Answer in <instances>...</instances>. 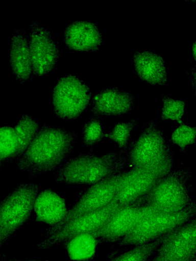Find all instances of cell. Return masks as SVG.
Here are the masks:
<instances>
[{
  "mask_svg": "<svg viewBox=\"0 0 196 261\" xmlns=\"http://www.w3.org/2000/svg\"><path fill=\"white\" fill-rule=\"evenodd\" d=\"M37 261V260H36ZM40 261H50V260H40Z\"/></svg>",
  "mask_w": 196,
  "mask_h": 261,
  "instance_id": "83f0119b",
  "label": "cell"
},
{
  "mask_svg": "<svg viewBox=\"0 0 196 261\" xmlns=\"http://www.w3.org/2000/svg\"><path fill=\"white\" fill-rule=\"evenodd\" d=\"M6 261H36L34 258L31 259H12Z\"/></svg>",
  "mask_w": 196,
  "mask_h": 261,
  "instance_id": "4316f807",
  "label": "cell"
},
{
  "mask_svg": "<svg viewBox=\"0 0 196 261\" xmlns=\"http://www.w3.org/2000/svg\"><path fill=\"white\" fill-rule=\"evenodd\" d=\"M131 169L152 167L174 157L163 132L154 120L150 121L138 138L132 141L125 153Z\"/></svg>",
  "mask_w": 196,
  "mask_h": 261,
  "instance_id": "5b68a950",
  "label": "cell"
},
{
  "mask_svg": "<svg viewBox=\"0 0 196 261\" xmlns=\"http://www.w3.org/2000/svg\"><path fill=\"white\" fill-rule=\"evenodd\" d=\"M91 97L90 89L83 81L73 75L64 76L53 92L54 112L62 119H76L89 106Z\"/></svg>",
  "mask_w": 196,
  "mask_h": 261,
  "instance_id": "ba28073f",
  "label": "cell"
},
{
  "mask_svg": "<svg viewBox=\"0 0 196 261\" xmlns=\"http://www.w3.org/2000/svg\"><path fill=\"white\" fill-rule=\"evenodd\" d=\"M192 177L187 167L172 170L143 195L145 202L161 214L183 210L193 201L190 196L192 186L187 185Z\"/></svg>",
  "mask_w": 196,
  "mask_h": 261,
  "instance_id": "3957f363",
  "label": "cell"
},
{
  "mask_svg": "<svg viewBox=\"0 0 196 261\" xmlns=\"http://www.w3.org/2000/svg\"><path fill=\"white\" fill-rule=\"evenodd\" d=\"M195 136L196 127L188 126L182 122L173 132L170 142L178 145L181 152H185L187 145L195 144Z\"/></svg>",
  "mask_w": 196,
  "mask_h": 261,
  "instance_id": "484cf974",
  "label": "cell"
},
{
  "mask_svg": "<svg viewBox=\"0 0 196 261\" xmlns=\"http://www.w3.org/2000/svg\"><path fill=\"white\" fill-rule=\"evenodd\" d=\"M149 261H196V219L167 233Z\"/></svg>",
  "mask_w": 196,
  "mask_h": 261,
  "instance_id": "8fae6325",
  "label": "cell"
},
{
  "mask_svg": "<svg viewBox=\"0 0 196 261\" xmlns=\"http://www.w3.org/2000/svg\"><path fill=\"white\" fill-rule=\"evenodd\" d=\"M133 59L136 73L142 80L155 86L167 82L165 62L161 56L148 51H135Z\"/></svg>",
  "mask_w": 196,
  "mask_h": 261,
  "instance_id": "e0dca14e",
  "label": "cell"
},
{
  "mask_svg": "<svg viewBox=\"0 0 196 261\" xmlns=\"http://www.w3.org/2000/svg\"><path fill=\"white\" fill-rule=\"evenodd\" d=\"M157 214L161 213L148 204L143 195L118 210L101 228L93 234L103 242L118 241L141 221Z\"/></svg>",
  "mask_w": 196,
  "mask_h": 261,
  "instance_id": "9c48e42d",
  "label": "cell"
},
{
  "mask_svg": "<svg viewBox=\"0 0 196 261\" xmlns=\"http://www.w3.org/2000/svg\"><path fill=\"white\" fill-rule=\"evenodd\" d=\"M173 163L174 157H172L154 167L121 172L119 188L113 199L121 207L134 202L170 172Z\"/></svg>",
  "mask_w": 196,
  "mask_h": 261,
  "instance_id": "52a82bcc",
  "label": "cell"
},
{
  "mask_svg": "<svg viewBox=\"0 0 196 261\" xmlns=\"http://www.w3.org/2000/svg\"><path fill=\"white\" fill-rule=\"evenodd\" d=\"M39 187L21 183L0 202V249L29 219Z\"/></svg>",
  "mask_w": 196,
  "mask_h": 261,
  "instance_id": "277c9868",
  "label": "cell"
},
{
  "mask_svg": "<svg viewBox=\"0 0 196 261\" xmlns=\"http://www.w3.org/2000/svg\"><path fill=\"white\" fill-rule=\"evenodd\" d=\"M29 39L32 71L41 76L51 71L56 66L60 55L57 42L46 28L40 26L35 20L30 24Z\"/></svg>",
  "mask_w": 196,
  "mask_h": 261,
  "instance_id": "4fadbf2b",
  "label": "cell"
},
{
  "mask_svg": "<svg viewBox=\"0 0 196 261\" xmlns=\"http://www.w3.org/2000/svg\"><path fill=\"white\" fill-rule=\"evenodd\" d=\"M121 207L115 200L106 206L75 218L61 227L54 233L44 238L38 246L46 249L81 233H94L108 221Z\"/></svg>",
  "mask_w": 196,
  "mask_h": 261,
  "instance_id": "7c38bea8",
  "label": "cell"
},
{
  "mask_svg": "<svg viewBox=\"0 0 196 261\" xmlns=\"http://www.w3.org/2000/svg\"><path fill=\"white\" fill-rule=\"evenodd\" d=\"M163 107L161 110V120L176 121L179 124L185 112V101L181 100H174L165 95L161 96Z\"/></svg>",
  "mask_w": 196,
  "mask_h": 261,
  "instance_id": "d4e9b609",
  "label": "cell"
},
{
  "mask_svg": "<svg viewBox=\"0 0 196 261\" xmlns=\"http://www.w3.org/2000/svg\"><path fill=\"white\" fill-rule=\"evenodd\" d=\"M100 116H90V120L82 127V142L92 151L93 146L101 142L105 133L101 123Z\"/></svg>",
  "mask_w": 196,
  "mask_h": 261,
  "instance_id": "cb8c5ba5",
  "label": "cell"
},
{
  "mask_svg": "<svg viewBox=\"0 0 196 261\" xmlns=\"http://www.w3.org/2000/svg\"><path fill=\"white\" fill-rule=\"evenodd\" d=\"M98 239L93 233L78 234L66 241V250L73 261H86L95 254Z\"/></svg>",
  "mask_w": 196,
  "mask_h": 261,
  "instance_id": "d6986e66",
  "label": "cell"
},
{
  "mask_svg": "<svg viewBox=\"0 0 196 261\" xmlns=\"http://www.w3.org/2000/svg\"><path fill=\"white\" fill-rule=\"evenodd\" d=\"M18 140L14 127H0V166L18 158Z\"/></svg>",
  "mask_w": 196,
  "mask_h": 261,
  "instance_id": "ffe728a7",
  "label": "cell"
},
{
  "mask_svg": "<svg viewBox=\"0 0 196 261\" xmlns=\"http://www.w3.org/2000/svg\"><path fill=\"white\" fill-rule=\"evenodd\" d=\"M10 65L17 80L24 83L32 72V64L29 46V39L24 32L18 30L11 39L10 51Z\"/></svg>",
  "mask_w": 196,
  "mask_h": 261,
  "instance_id": "ac0fdd59",
  "label": "cell"
},
{
  "mask_svg": "<svg viewBox=\"0 0 196 261\" xmlns=\"http://www.w3.org/2000/svg\"><path fill=\"white\" fill-rule=\"evenodd\" d=\"M64 39L66 46L76 51H94L102 42V35L96 24L77 20L66 28Z\"/></svg>",
  "mask_w": 196,
  "mask_h": 261,
  "instance_id": "9a60e30c",
  "label": "cell"
},
{
  "mask_svg": "<svg viewBox=\"0 0 196 261\" xmlns=\"http://www.w3.org/2000/svg\"><path fill=\"white\" fill-rule=\"evenodd\" d=\"M126 151L119 150L101 156L80 154L60 168L56 181L66 185H94L122 171L127 165Z\"/></svg>",
  "mask_w": 196,
  "mask_h": 261,
  "instance_id": "7a4b0ae2",
  "label": "cell"
},
{
  "mask_svg": "<svg viewBox=\"0 0 196 261\" xmlns=\"http://www.w3.org/2000/svg\"><path fill=\"white\" fill-rule=\"evenodd\" d=\"M134 106L131 94L116 87H107L94 96L90 116H119L129 112Z\"/></svg>",
  "mask_w": 196,
  "mask_h": 261,
  "instance_id": "5bb4252c",
  "label": "cell"
},
{
  "mask_svg": "<svg viewBox=\"0 0 196 261\" xmlns=\"http://www.w3.org/2000/svg\"><path fill=\"white\" fill-rule=\"evenodd\" d=\"M196 216L194 201L176 213L157 214L139 223L118 241L121 246H135L155 241L182 225Z\"/></svg>",
  "mask_w": 196,
  "mask_h": 261,
  "instance_id": "8992f818",
  "label": "cell"
},
{
  "mask_svg": "<svg viewBox=\"0 0 196 261\" xmlns=\"http://www.w3.org/2000/svg\"><path fill=\"white\" fill-rule=\"evenodd\" d=\"M121 173L106 178L88 188L68 210L65 218L59 224L47 230L44 238L56 232L69 221L109 204L118 191Z\"/></svg>",
  "mask_w": 196,
  "mask_h": 261,
  "instance_id": "30bf717a",
  "label": "cell"
},
{
  "mask_svg": "<svg viewBox=\"0 0 196 261\" xmlns=\"http://www.w3.org/2000/svg\"><path fill=\"white\" fill-rule=\"evenodd\" d=\"M78 136L52 125L40 128L24 153L17 159L19 169L31 177L53 171L71 151Z\"/></svg>",
  "mask_w": 196,
  "mask_h": 261,
  "instance_id": "6da1fadb",
  "label": "cell"
},
{
  "mask_svg": "<svg viewBox=\"0 0 196 261\" xmlns=\"http://www.w3.org/2000/svg\"><path fill=\"white\" fill-rule=\"evenodd\" d=\"M137 125L138 120L135 118L130 119L127 122H118L113 126L109 133H105V137L117 143L119 150L127 151L132 142V131Z\"/></svg>",
  "mask_w": 196,
  "mask_h": 261,
  "instance_id": "603a6c76",
  "label": "cell"
},
{
  "mask_svg": "<svg viewBox=\"0 0 196 261\" xmlns=\"http://www.w3.org/2000/svg\"><path fill=\"white\" fill-rule=\"evenodd\" d=\"M36 220L50 226L59 224L66 217L68 210L64 199L51 189L38 194L33 206Z\"/></svg>",
  "mask_w": 196,
  "mask_h": 261,
  "instance_id": "2e32d148",
  "label": "cell"
},
{
  "mask_svg": "<svg viewBox=\"0 0 196 261\" xmlns=\"http://www.w3.org/2000/svg\"><path fill=\"white\" fill-rule=\"evenodd\" d=\"M14 127L18 140V158L24 153L29 146L39 129V126L38 123L31 116L23 115L20 118Z\"/></svg>",
  "mask_w": 196,
  "mask_h": 261,
  "instance_id": "44dd1931",
  "label": "cell"
},
{
  "mask_svg": "<svg viewBox=\"0 0 196 261\" xmlns=\"http://www.w3.org/2000/svg\"><path fill=\"white\" fill-rule=\"evenodd\" d=\"M166 234L153 242L134 246L131 249L114 257L110 261H149Z\"/></svg>",
  "mask_w": 196,
  "mask_h": 261,
  "instance_id": "7402d4cb",
  "label": "cell"
}]
</instances>
